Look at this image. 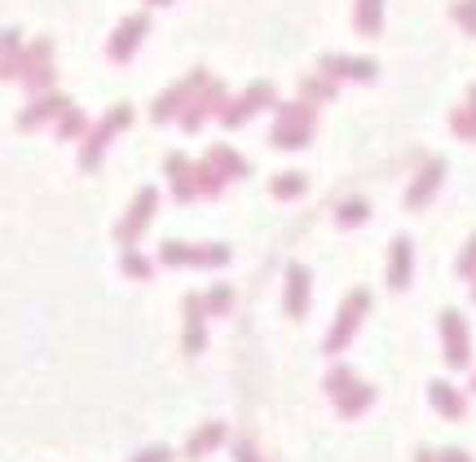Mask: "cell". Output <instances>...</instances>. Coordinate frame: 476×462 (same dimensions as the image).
<instances>
[{
    "label": "cell",
    "mask_w": 476,
    "mask_h": 462,
    "mask_svg": "<svg viewBox=\"0 0 476 462\" xmlns=\"http://www.w3.org/2000/svg\"><path fill=\"white\" fill-rule=\"evenodd\" d=\"M208 158L221 167V176H225V181H229V176H247V172H252V163H247L243 154H234L229 146H212Z\"/></svg>",
    "instance_id": "cell-20"
},
{
    "label": "cell",
    "mask_w": 476,
    "mask_h": 462,
    "mask_svg": "<svg viewBox=\"0 0 476 462\" xmlns=\"http://www.w3.org/2000/svg\"><path fill=\"white\" fill-rule=\"evenodd\" d=\"M305 304H309V269L305 264H291L287 269V312L300 317Z\"/></svg>",
    "instance_id": "cell-18"
},
{
    "label": "cell",
    "mask_w": 476,
    "mask_h": 462,
    "mask_svg": "<svg viewBox=\"0 0 476 462\" xmlns=\"http://www.w3.org/2000/svg\"><path fill=\"white\" fill-rule=\"evenodd\" d=\"M119 264H124V273H128V278H151V260L137 256V252H124Z\"/></svg>",
    "instance_id": "cell-31"
},
{
    "label": "cell",
    "mask_w": 476,
    "mask_h": 462,
    "mask_svg": "<svg viewBox=\"0 0 476 462\" xmlns=\"http://www.w3.org/2000/svg\"><path fill=\"white\" fill-rule=\"evenodd\" d=\"M472 4H476V0H472Z\"/></svg>",
    "instance_id": "cell-40"
},
{
    "label": "cell",
    "mask_w": 476,
    "mask_h": 462,
    "mask_svg": "<svg viewBox=\"0 0 476 462\" xmlns=\"http://www.w3.org/2000/svg\"><path fill=\"white\" fill-rule=\"evenodd\" d=\"M472 300H476V291H472Z\"/></svg>",
    "instance_id": "cell-39"
},
{
    "label": "cell",
    "mask_w": 476,
    "mask_h": 462,
    "mask_svg": "<svg viewBox=\"0 0 476 462\" xmlns=\"http://www.w3.org/2000/svg\"><path fill=\"white\" fill-rule=\"evenodd\" d=\"M317 71L326 75V80H375V62L370 57H340V53H326L322 62H317Z\"/></svg>",
    "instance_id": "cell-11"
},
{
    "label": "cell",
    "mask_w": 476,
    "mask_h": 462,
    "mask_svg": "<svg viewBox=\"0 0 476 462\" xmlns=\"http://www.w3.org/2000/svg\"><path fill=\"white\" fill-rule=\"evenodd\" d=\"M203 300H208V312H225V308H229V300H234V291H229V287H216V291H212V295H203Z\"/></svg>",
    "instance_id": "cell-32"
},
{
    "label": "cell",
    "mask_w": 476,
    "mask_h": 462,
    "mask_svg": "<svg viewBox=\"0 0 476 462\" xmlns=\"http://www.w3.org/2000/svg\"><path fill=\"white\" fill-rule=\"evenodd\" d=\"M370 295L367 291H353L344 304H340V317H335V330H331V339H326V353H340L353 335H358V321H362V312H367Z\"/></svg>",
    "instance_id": "cell-6"
},
{
    "label": "cell",
    "mask_w": 476,
    "mask_h": 462,
    "mask_svg": "<svg viewBox=\"0 0 476 462\" xmlns=\"http://www.w3.org/2000/svg\"><path fill=\"white\" fill-rule=\"evenodd\" d=\"M420 462H437V458H432V454H420Z\"/></svg>",
    "instance_id": "cell-37"
},
{
    "label": "cell",
    "mask_w": 476,
    "mask_h": 462,
    "mask_svg": "<svg viewBox=\"0 0 476 462\" xmlns=\"http://www.w3.org/2000/svg\"><path fill=\"white\" fill-rule=\"evenodd\" d=\"M441 176H446V158H428L423 172L415 176V185L406 190V207H423L437 190H441Z\"/></svg>",
    "instance_id": "cell-14"
},
{
    "label": "cell",
    "mask_w": 476,
    "mask_h": 462,
    "mask_svg": "<svg viewBox=\"0 0 476 462\" xmlns=\"http://www.w3.org/2000/svg\"><path fill=\"white\" fill-rule=\"evenodd\" d=\"M340 225H362L367 220V203L362 199H349V203H340V216H335Z\"/></svg>",
    "instance_id": "cell-30"
},
{
    "label": "cell",
    "mask_w": 476,
    "mask_h": 462,
    "mask_svg": "<svg viewBox=\"0 0 476 462\" xmlns=\"http://www.w3.org/2000/svg\"><path fill=\"white\" fill-rule=\"evenodd\" d=\"M66 106H71L66 98H57V93H45V98H36V102L27 106V115L18 119V128H22V133H27V128H40L45 119H53V115H62Z\"/></svg>",
    "instance_id": "cell-19"
},
{
    "label": "cell",
    "mask_w": 476,
    "mask_h": 462,
    "mask_svg": "<svg viewBox=\"0 0 476 462\" xmlns=\"http://www.w3.org/2000/svg\"><path fill=\"white\" fill-rule=\"evenodd\" d=\"M273 115H278V124H273V146H278V150H300V146L314 137V110L305 102L278 106Z\"/></svg>",
    "instance_id": "cell-1"
},
{
    "label": "cell",
    "mask_w": 476,
    "mask_h": 462,
    "mask_svg": "<svg viewBox=\"0 0 476 462\" xmlns=\"http://www.w3.org/2000/svg\"><path fill=\"white\" fill-rule=\"evenodd\" d=\"M163 172L172 176V194H177L181 203H190V199L199 194V185H195V167L186 163V154H168V158H163Z\"/></svg>",
    "instance_id": "cell-15"
},
{
    "label": "cell",
    "mask_w": 476,
    "mask_h": 462,
    "mask_svg": "<svg viewBox=\"0 0 476 462\" xmlns=\"http://www.w3.org/2000/svg\"><path fill=\"white\" fill-rule=\"evenodd\" d=\"M441 330H446V361L450 365H468L472 361V353H468V326H463V317L454 308L441 312Z\"/></svg>",
    "instance_id": "cell-12"
},
{
    "label": "cell",
    "mask_w": 476,
    "mask_h": 462,
    "mask_svg": "<svg viewBox=\"0 0 476 462\" xmlns=\"http://www.w3.org/2000/svg\"><path fill=\"white\" fill-rule=\"evenodd\" d=\"M454 269H459L463 278H472V273H476V234H472V243H468V252L459 256V264H454Z\"/></svg>",
    "instance_id": "cell-33"
},
{
    "label": "cell",
    "mask_w": 476,
    "mask_h": 462,
    "mask_svg": "<svg viewBox=\"0 0 476 462\" xmlns=\"http://www.w3.org/2000/svg\"><path fill=\"white\" fill-rule=\"evenodd\" d=\"M128 119H133V106H110V115H106L102 124L84 137V150H80V167L84 172H93L98 163H102V154H106V146H110V137L119 133V128H128Z\"/></svg>",
    "instance_id": "cell-3"
},
{
    "label": "cell",
    "mask_w": 476,
    "mask_h": 462,
    "mask_svg": "<svg viewBox=\"0 0 476 462\" xmlns=\"http://www.w3.org/2000/svg\"><path fill=\"white\" fill-rule=\"evenodd\" d=\"M269 194H273V199H300V194H305V176H300V172H282V176H273Z\"/></svg>",
    "instance_id": "cell-26"
},
{
    "label": "cell",
    "mask_w": 476,
    "mask_h": 462,
    "mask_svg": "<svg viewBox=\"0 0 476 462\" xmlns=\"http://www.w3.org/2000/svg\"><path fill=\"white\" fill-rule=\"evenodd\" d=\"M159 260H163V264H177V269H181V264H199V269H203V264H229V247H221V243H216V247H190V243L168 238V243L159 247Z\"/></svg>",
    "instance_id": "cell-5"
},
{
    "label": "cell",
    "mask_w": 476,
    "mask_h": 462,
    "mask_svg": "<svg viewBox=\"0 0 476 462\" xmlns=\"http://www.w3.org/2000/svg\"><path fill=\"white\" fill-rule=\"evenodd\" d=\"M437 462H472V458H468L463 449H446V454H441V458H437Z\"/></svg>",
    "instance_id": "cell-36"
},
{
    "label": "cell",
    "mask_w": 476,
    "mask_h": 462,
    "mask_svg": "<svg viewBox=\"0 0 476 462\" xmlns=\"http://www.w3.org/2000/svg\"><path fill=\"white\" fill-rule=\"evenodd\" d=\"M208 84H212L208 71H190V75H186L181 84H172V89H163V93H159V102H155V110H151V119H155V124H168L172 115L190 110L186 102H195V98H199V93H203Z\"/></svg>",
    "instance_id": "cell-4"
},
{
    "label": "cell",
    "mask_w": 476,
    "mask_h": 462,
    "mask_svg": "<svg viewBox=\"0 0 476 462\" xmlns=\"http://www.w3.org/2000/svg\"><path fill=\"white\" fill-rule=\"evenodd\" d=\"M234 458H238V462H261V458H256V449H252L247 441H238V445H234Z\"/></svg>",
    "instance_id": "cell-35"
},
{
    "label": "cell",
    "mask_w": 476,
    "mask_h": 462,
    "mask_svg": "<svg viewBox=\"0 0 476 462\" xmlns=\"http://www.w3.org/2000/svg\"><path fill=\"white\" fill-rule=\"evenodd\" d=\"M450 128H454L459 137H468V141H472V137H476V106L468 102L463 110H454V115H450Z\"/></svg>",
    "instance_id": "cell-28"
},
{
    "label": "cell",
    "mask_w": 476,
    "mask_h": 462,
    "mask_svg": "<svg viewBox=\"0 0 476 462\" xmlns=\"http://www.w3.org/2000/svg\"><path fill=\"white\" fill-rule=\"evenodd\" d=\"M326 392L335 397L340 414H349V418H353V414H362L370 401H375V392H370V388L362 383V379H358V374H353V370H349V365H335V370H331V379H326Z\"/></svg>",
    "instance_id": "cell-2"
},
{
    "label": "cell",
    "mask_w": 476,
    "mask_h": 462,
    "mask_svg": "<svg viewBox=\"0 0 476 462\" xmlns=\"http://www.w3.org/2000/svg\"><path fill=\"white\" fill-rule=\"evenodd\" d=\"M195 185H199V194H208V199H216V194L225 190V176H221V167H216L212 158L195 163Z\"/></svg>",
    "instance_id": "cell-22"
},
{
    "label": "cell",
    "mask_w": 476,
    "mask_h": 462,
    "mask_svg": "<svg viewBox=\"0 0 476 462\" xmlns=\"http://www.w3.org/2000/svg\"><path fill=\"white\" fill-rule=\"evenodd\" d=\"M203 317H208V300L203 295H186V353L203 348Z\"/></svg>",
    "instance_id": "cell-16"
},
{
    "label": "cell",
    "mask_w": 476,
    "mask_h": 462,
    "mask_svg": "<svg viewBox=\"0 0 476 462\" xmlns=\"http://www.w3.org/2000/svg\"><path fill=\"white\" fill-rule=\"evenodd\" d=\"M450 18H454L468 36H476V4H472V0H459V4L450 9Z\"/></svg>",
    "instance_id": "cell-29"
},
{
    "label": "cell",
    "mask_w": 476,
    "mask_h": 462,
    "mask_svg": "<svg viewBox=\"0 0 476 462\" xmlns=\"http://www.w3.org/2000/svg\"><path fill=\"white\" fill-rule=\"evenodd\" d=\"M133 462H172V449H163V445H159V449H146V454H137Z\"/></svg>",
    "instance_id": "cell-34"
},
{
    "label": "cell",
    "mask_w": 476,
    "mask_h": 462,
    "mask_svg": "<svg viewBox=\"0 0 476 462\" xmlns=\"http://www.w3.org/2000/svg\"><path fill=\"white\" fill-rule=\"evenodd\" d=\"M84 128H89V119H84L75 106H66V110L57 115V137H62V141H75V137H84Z\"/></svg>",
    "instance_id": "cell-25"
},
{
    "label": "cell",
    "mask_w": 476,
    "mask_h": 462,
    "mask_svg": "<svg viewBox=\"0 0 476 462\" xmlns=\"http://www.w3.org/2000/svg\"><path fill=\"white\" fill-rule=\"evenodd\" d=\"M146 27H151V18H146V13H128V18H124V22L115 27L110 45H106V53H110V62H128V57L137 53V45H142Z\"/></svg>",
    "instance_id": "cell-8"
},
{
    "label": "cell",
    "mask_w": 476,
    "mask_h": 462,
    "mask_svg": "<svg viewBox=\"0 0 476 462\" xmlns=\"http://www.w3.org/2000/svg\"><path fill=\"white\" fill-rule=\"evenodd\" d=\"M146 4H172V0H146Z\"/></svg>",
    "instance_id": "cell-38"
},
{
    "label": "cell",
    "mask_w": 476,
    "mask_h": 462,
    "mask_svg": "<svg viewBox=\"0 0 476 462\" xmlns=\"http://www.w3.org/2000/svg\"><path fill=\"white\" fill-rule=\"evenodd\" d=\"M155 203L159 194L146 185V190H137V199L128 207V216L119 220V243H133V238H142L146 234V225H151V216H155Z\"/></svg>",
    "instance_id": "cell-10"
},
{
    "label": "cell",
    "mask_w": 476,
    "mask_h": 462,
    "mask_svg": "<svg viewBox=\"0 0 476 462\" xmlns=\"http://www.w3.org/2000/svg\"><path fill=\"white\" fill-rule=\"evenodd\" d=\"M269 98H273V93H269V84H252V89H247L243 98H234V102L225 106L221 124H225V128H238V124H247V119L256 115V106H264Z\"/></svg>",
    "instance_id": "cell-13"
},
{
    "label": "cell",
    "mask_w": 476,
    "mask_h": 462,
    "mask_svg": "<svg viewBox=\"0 0 476 462\" xmlns=\"http://www.w3.org/2000/svg\"><path fill=\"white\" fill-rule=\"evenodd\" d=\"M221 441H225V427H221V423H208V427H203V432L190 441V449H186V454H190V462H199L208 449H216Z\"/></svg>",
    "instance_id": "cell-23"
},
{
    "label": "cell",
    "mask_w": 476,
    "mask_h": 462,
    "mask_svg": "<svg viewBox=\"0 0 476 462\" xmlns=\"http://www.w3.org/2000/svg\"><path fill=\"white\" fill-rule=\"evenodd\" d=\"M18 80H27V89H36V93H45L53 84V45L49 40H36L31 49L22 53V75Z\"/></svg>",
    "instance_id": "cell-7"
},
{
    "label": "cell",
    "mask_w": 476,
    "mask_h": 462,
    "mask_svg": "<svg viewBox=\"0 0 476 462\" xmlns=\"http://www.w3.org/2000/svg\"><path fill=\"white\" fill-rule=\"evenodd\" d=\"M225 106H229V102H225V84H216V80H212L208 89L190 102V110L181 115V128H186V133H199L208 115H225Z\"/></svg>",
    "instance_id": "cell-9"
},
{
    "label": "cell",
    "mask_w": 476,
    "mask_h": 462,
    "mask_svg": "<svg viewBox=\"0 0 476 462\" xmlns=\"http://www.w3.org/2000/svg\"><path fill=\"white\" fill-rule=\"evenodd\" d=\"M300 93H305V102H331L335 84H331L326 75H314V80H305V84H300Z\"/></svg>",
    "instance_id": "cell-27"
},
{
    "label": "cell",
    "mask_w": 476,
    "mask_h": 462,
    "mask_svg": "<svg viewBox=\"0 0 476 462\" xmlns=\"http://www.w3.org/2000/svg\"><path fill=\"white\" fill-rule=\"evenodd\" d=\"M388 287L393 291L411 287V238H397L393 252H388Z\"/></svg>",
    "instance_id": "cell-17"
},
{
    "label": "cell",
    "mask_w": 476,
    "mask_h": 462,
    "mask_svg": "<svg viewBox=\"0 0 476 462\" xmlns=\"http://www.w3.org/2000/svg\"><path fill=\"white\" fill-rule=\"evenodd\" d=\"M428 397H432V406L446 414V418H463V397H459L450 383H432V388H428Z\"/></svg>",
    "instance_id": "cell-21"
},
{
    "label": "cell",
    "mask_w": 476,
    "mask_h": 462,
    "mask_svg": "<svg viewBox=\"0 0 476 462\" xmlns=\"http://www.w3.org/2000/svg\"><path fill=\"white\" fill-rule=\"evenodd\" d=\"M358 27L367 36H379L384 31V0H358Z\"/></svg>",
    "instance_id": "cell-24"
}]
</instances>
